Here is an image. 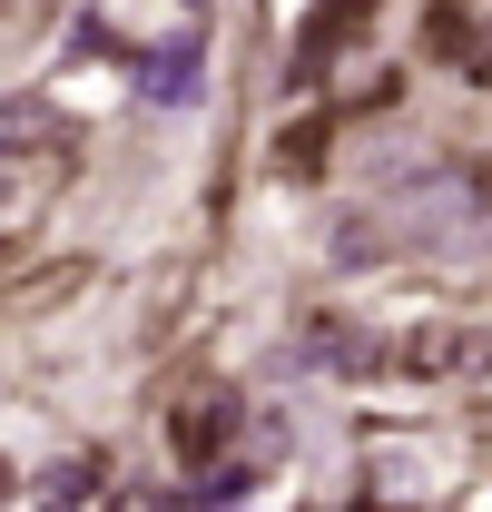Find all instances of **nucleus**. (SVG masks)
<instances>
[{"mask_svg":"<svg viewBox=\"0 0 492 512\" xmlns=\"http://www.w3.org/2000/svg\"><path fill=\"white\" fill-rule=\"evenodd\" d=\"M492 197L473 168H453V158H433V168H414L404 188L374 207V227L384 237H404V247H463V237H483Z\"/></svg>","mask_w":492,"mask_h":512,"instance_id":"nucleus-1","label":"nucleus"},{"mask_svg":"<svg viewBox=\"0 0 492 512\" xmlns=\"http://www.w3.org/2000/svg\"><path fill=\"white\" fill-rule=\"evenodd\" d=\"M158 99H168V109L197 99V50H158Z\"/></svg>","mask_w":492,"mask_h":512,"instance_id":"nucleus-3","label":"nucleus"},{"mask_svg":"<svg viewBox=\"0 0 492 512\" xmlns=\"http://www.w3.org/2000/svg\"><path fill=\"white\" fill-rule=\"evenodd\" d=\"M50 178H69V148L40 138V109H10V188H0V227H10V237H30Z\"/></svg>","mask_w":492,"mask_h":512,"instance_id":"nucleus-2","label":"nucleus"}]
</instances>
